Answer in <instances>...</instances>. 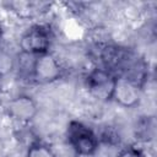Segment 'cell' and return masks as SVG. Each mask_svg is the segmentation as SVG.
Returning <instances> with one entry per match:
<instances>
[{
  "mask_svg": "<svg viewBox=\"0 0 157 157\" xmlns=\"http://www.w3.org/2000/svg\"><path fill=\"white\" fill-rule=\"evenodd\" d=\"M26 157H58V156L53 151V148L49 147L48 145L42 142H34L28 147Z\"/></svg>",
  "mask_w": 157,
  "mask_h": 157,
  "instance_id": "52a82bcc",
  "label": "cell"
},
{
  "mask_svg": "<svg viewBox=\"0 0 157 157\" xmlns=\"http://www.w3.org/2000/svg\"><path fill=\"white\" fill-rule=\"evenodd\" d=\"M141 96V87H139L132 81L123 76L115 77V83L113 88L112 99L121 107L132 108L135 107Z\"/></svg>",
  "mask_w": 157,
  "mask_h": 157,
  "instance_id": "5b68a950",
  "label": "cell"
},
{
  "mask_svg": "<svg viewBox=\"0 0 157 157\" xmlns=\"http://www.w3.org/2000/svg\"><path fill=\"white\" fill-rule=\"evenodd\" d=\"M15 59L5 49L0 48V76H5L15 67Z\"/></svg>",
  "mask_w": 157,
  "mask_h": 157,
  "instance_id": "ba28073f",
  "label": "cell"
},
{
  "mask_svg": "<svg viewBox=\"0 0 157 157\" xmlns=\"http://www.w3.org/2000/svg\"><path fill=\"white\" fill-rule=\"evenodd\" d=\"M6 110L12 119L21 123H28L37 115L38 107L31 96L20 94L9 101Z\"/></svg>",
  "mask_w": 157,
  "mask_h": 157,
  "instance_id": "8992f818",
  "label": "cell"
},
{
  "mask_svg": "<svg viewBox=\"0 0 157 157\" xmlns=\"http://www.w3.org/2000/svg\"><path fill=\"white\" fill-rule=\"evenodd\" d=\"M66 139L77 156L96 155L99 147V139L94 131L78 120H71L66 128Z\"/></svg>",
  "mask_w": 157,
  "mask_h": 157,
  "instance_id": "6da1fadb",
  "label": "cell"
},
{
  "mask_svg": "<svg viewBox=\"0 0 157 157\" xmlns=\"http://www.w3.org/2000/svg\"><path fill=\"white\" fill-rule=\"evenodd\" d=\"M50 33L43 26H33L28 28L20 38L21 53L38 56L48 53L50 48Z\"/></svg>",
  "mask_w": 157,
  "mask_h": 157,
  "instance_id": "3957f363",
  "label": "cell"
},
{
  "mask_svg": "<svg viewBox=\"0 0 157 157\" xmlns=\"http://www.w3.org/2000/svg\"><path fill=\"white\" fill-rule=\"evenodd\" d=\"M63 66L59 61V59L50 52L40 54L36 56L33 71H32V78L37 82L42 83H49L59 80L63 75Z\"/></svg>",
  "mask_w": 157,
  "mask_h": 157,
  "instance_id": "277c9868",
  "label": "cell"
},
{
  "mask_svg": "<svg viewBox=\"0 0 157 157\" xmlns=\"http://www.w3.org/2000/svg\"><path fill=\"white\" fill-rule=\"evenodd\" d=\"M118 157H141V152L132 146H128L120 150Z\"/></svg>",
  "mask_w": 157,
  "mask_h": 157,
  "instance_id": "9c48e42d",
  "label": "cell"
},
{
  "mask_svg": "<svg viewBox=\"0 0 157 157\" xmlns=\"http://www.w3.org/2000/svg\"><path fill=\"white\" fill-rule=\"evenodd\" d=\"M2 150H4V144H2V141L0 140V155H1V152H2Z\"/></svg>",
  "mask_w": 157,
  "mask_h": 157,
  "instance_id": "30bf717a",
  "label": "cell"
},
{
  "mask_svg": "<svg viewBox=\"0 0 157 157\" xmlns=\"http://www.w3.org/2000/svg\"><path fill=\"white\" fill-rule=\"evenodd\" d=\"M115 75L104 67L93 69L86 77V87L92 97L98 101H112Z\"/></svg>",
  "mask_w": 157,
  "mask_h": 157,
  "instance_id": "7a4b0ae2",
  "label": "cell"
}]
</instances>
